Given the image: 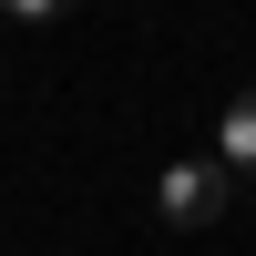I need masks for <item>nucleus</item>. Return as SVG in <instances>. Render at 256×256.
I'll return each instance as SVG.
<instances>
[{"mask_svg":"<svg viewBox=\"0 0 256 256\" xmlns=\"http://www.w3.org/2000/svg\"><path fill=\"white\" fill-rule=\"evenodd\" d=\"M226 205H236V184H226V164H216V154H174V164L154 174V216L174 226V236H205Z\"/></svg>","mask_w":256,"mask_h":256,"instance_id":"f257e3e1","label":"nucleus"},{"mask_svg":"<svg viewBox=\"0 0 256 256\" xmlns=\"http://www.w3.org/2000/svg\"><path fill=\"white\" fill-rule=\"evenodd\" d=\"M216 164L226 184H256V82H236V102L216 113Z\"/></svg>","mask_w":256,"mask_h":256,"instance_id":"f03ea898","label":"nucleus"},{"mask_svg":"<svg viewBox=\"0 0 256 256\" xmlns=\"http://www.w3.org/2000/svg\"><path fill=\"white\" fill-rule=\"evenodd\" d=\"M0 10H10V20H31V31H41V20H62L72 0H0Z\"/></svg>","mask_w":256,"mask_h":256,"instance_id":"7ed1b4c3","label":"nucleus"}]
</instances>
